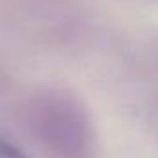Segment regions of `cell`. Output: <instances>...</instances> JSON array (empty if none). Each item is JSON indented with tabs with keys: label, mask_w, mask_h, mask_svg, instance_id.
Masks as SVG:
<instances>
[{
	"label": "cell",
	"mask_w": 158,
	"mask_h": 158,
	"mask_svg": "<svg viewBox=\"0 0 158 158\" xmlns=\"http://www.w3.org/2000/svg\"><path fill=\"white\" fill-rule=\"evenodd\" d=\"M0 158H26V155L17 145L0 136Z\"/></svg>",
	"instance_id": "cell-1"
}]
</instances>
